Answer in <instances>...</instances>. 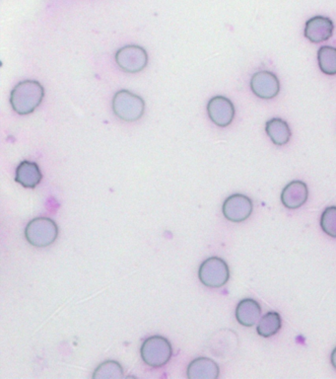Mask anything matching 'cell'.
<instances>
[{
	"instance_id": "cell-1",
	"label": "cell",
	"mask_w": 336,
	"mask_h": 379,
	"mask_svg": "<svg viewBox=\"0 0 336 379\" xmlns=\"http://www.w3.org/2000/svg\"><path fill=\"white\" fill-rule=\"evenodd\" d=\"M44 96V87L41 83L36 80H25L18 83L11 91V106L19 115H29L41 105Z\"/></svg>"
},
{
	"instance_id": "cell-2",
	"label": "cell",
	"mask_w": 336,
	"mask_h": 379,
	"mask_svg": "<svg viewBox=\"0 0 336 379\" xmlns=\"http://www.w3.org/2000/svg\"><path fill=\"white\" fill-rule=\"evenodd\" d=\"M58 228L49 217H37L27 224L25 237L35 247H48L57 239Z\"/></svg>"
},
{
	"instance_id": "cell-3",
	"label": "cell",
	"mask_w": 336,
	"mask_h": 379,
	"mask_svg": "<svg viewBox=\"0 0 336 379\" xmlns=\"http://www.w3.org/2000/svg\"><path fill=\"white\" fill-rule=\"evenodd\" d=\"M140 354L143 362L149 367H163L171 360L172 354L171 343L162 336H152L143 342Z\"/></svg>"
},
{
	"instance_id": "cell-4",
	"label": "cell",
	"mask_w": 336,
	"mask_h": 379,
	"mask_svg": "<svg viewBox=\"0 0 336 379\" xmlns=\"http://www.w3.org/2000/svg\"><path fill=\"white\" fill-rule=\"evenodd\" d=\"M145 103L142 98L129 90H120L113 99L116 116L125 122H135L144 114Z\"/></svg>"
},
{
	"instance_id": "cell-5",
	"label": "cell",
	"mask_w": 336,
	"mask_h": 379,
	"mask_svg": "<svg viewBox=\"0 0 336 379\" xmlns=\"http://www.w3.org/2000/svg\"><path fill=\"white\" fill-rule=\"evenodd\" d=\"M198 277L208 288H221L229 280V267L221 258H208L199 267Z\"/></svg>"
},
{
	"instance_id": "cell-6",
	"label": "cell",
	"mask_w": 336,
	"mask_h": 379,
	"mask_svg": "<svg viewBox=\"0 0 336 379\" xmlns=\"http://www.w3.org/2000/svg\"><path fill=\"white\" fill-rule=\"evenodd\" d=\"M116 62L125 73H138L146 67L148 55L142 47L131 45L116 51Z\"/></svg>"
},
{
	"instance_id": "cell-7",
	"label": "cell",
	"mask_w": 336,
	"mask_h": 379,
	"mask_svg": "<svg viewBox=\"0 0 336 379\" xmlns=\"http://www.w3.org/2000/svg\"><path fill=\"white\" fill-rule=\"evenodd\" d=\"M253 206L252 199L245 195L235 194L226 199L224 201L223 210L224 217L232 223H242L245 221L252 215Z\"/></svg>"
},
{
	"instance_id": "cell-8",
	"label": "cell",
	"mask_w": 336,
	"mask_h": 379,
	"mask_svg": "<svg viewBox=\"0 0 336 379\" xmlns=\"http://www.w3.org/2000/svg\"><path fill=\"white\" fill-rule=\"evenodd\" d=\"M207 113L215 125L221 127H228L234 120V105L228 98L216 96L208 102Z\"/></svg>"
},
{
	"instance_id": "cell-9",
	"label": "cell",
	"mask_w": 336,
	"mask_h": 379,
	"mask_svg": "<svg viewBox=\"0 0 336 379\" xmlns=\"http://www.w3.org/2000/svg\"><path fill=\"white\" fill-rule=\"evenodd\" d=\"M250 88L261 99H272L279 95V80L270 71H259L250 80Z\"/></svg>"
},
{
	"instance_id": "cell-10",
	"label": "cell",
	"mask_w": 336,
	"mask_h": 379,
	"mask_svg": "<svg viewBox=\"0 0 336 379\" xmlns=\"http://www.w3.org/2000/svg\"><path fill=\"white\" fill-rule=\"evenodd\" d=\"M333 21L329 18L315 16L309 20L305 27V37L315 44L326 41L333 36Z\"/></svg>"
},
{
	"instance_id": "cell-11",
	"label": "cell",
	"mask_w": 336,
	"mask_h": 379,
	"mask_svg": "<svg viewBox=\"0 0 336 379\" xmlns=\"http://www.w3.org/2000/svg\"><path fill=\"white\" fill-rule=\"evenodd\" d=\"M309 197V190L302 181H293L289 183L281 194V201L285 208L290 210L301 208Z\"/></svg>"
},
{
	"instance_id": "cell-12",
	"label": "cell",
	"mask_w": 336,
	"mask_h": 379,
	"mask_svg": "<svg viewBox=\"0 0 336 379\" xmlns=\"http://www.w3.org/2000/svg\"><path fill=\"white\" fill-rule=\"evenodd\" d=\"M187 371L190 379H216L220 369L214 360L208 358H198L190 363Z\"/></svg>"
},
{
	"instance_id": "cell-13",
	"label": "cell",
	"mask_w": 336,
	"mask_h": 379,
	"mask_svg": "<svg viewBox=\"0 0 336 379\" xmlns=\"http://www.w3.org/2000/svg\"><path fill=\"white\" fill-rule=\"evenodd\" d=\"M42 175L39 165L31 161H23L16 169L15 181L28 189H34L41 183Z\"/></svg>"
},
{
	"instance_id": "cell-14",
	"label": "cell",
	"mask_w": 336,
	"mask_h": 379,
	"mask_svg": "<svg viewBox=\"0 0 336 379\" xmlns=\"http://www.w3.org/2000/svg\"><path fill=\"white\" fill-rule=\"evenodd\" d=\"M261 315V307L259 302L250 298L241 300L236 308V318L240 324L245 327L254 326Z\"/></svg>"
},
{
	"instance_id": "cell-15",
	"label": "cell",
	"mask_w": 336,
	"mask_h": 379,
	"mask_svg": "<svg viewBox=\"0 0 336 379\" xmlns=\"http://www.w3.org/2000/svg\"><path fill=\"white\" fill-rule=\"evenodd\" d=\"M266 131L272 143L276 145H286L291 138L290 127L282 119H271L266 122Z\"/></svg>"
},
{
	"instance_id": "cell-16",
	"label": "cell",
	"mask_w": 336,
	"mask_h": 379,
	"mask_svg": "<svg viewBox=\"0 0 336 379\" xmlns=\"http://www.w3.org/2000/svg\"><path fill=\"white\" fill-rule=\"evenodd\" d=\"M281 317H280L279 313H266L257 325V334L263 338L272 337L281 329Z\"/></svg>"
},
{
	"instance_id": "cell-17",
	"label": "cell",
	"mask_w": 336,
	"mask_h": 379,
	"mask_svg": "<svg viewBox=\"0 0 336 379\" xmlns=\"http://www.w3.org/2000/svg\"><path fill=\"white\" fill-rule=\"evenodd\" d=\"M318 62L322 73L328 75H336V49L324 46L318 51Z\"/></svg>"
},
{
	"instance_id": "cell-18",
	"label": "cell",
	"mask_w": 336,
	"mask_h": 379,
	"mask_svg": "<svg viewBox=\"0 0 336 379\" xmlns=\"http://www.w3.org/2000/svg\"><path fill=\"white\" fill-rule=\"evenodd\" d=\"M93 379H120L123 378L122 365L115 360L101 363L94 371Z\"/></svg>"
},
{
	"instance_id": "cell-19",
	"label": "cell",
	"mask_w": 336,
	"mask_h": 379,
	"mask_svg": "<svg viewBox=\"0 0 336 379\" xmlns=\"http://www.w3.org/2000/svg\"><path fill=\"white\" fill-rule=\"evenodd\" d=\"M320 228L328 236L336 239V206H329L322 212Z\"/></svg>"
},
{
	"instance_id": "cell-20",
	"label": "cell",
	"mask_w": 336,
	"mask_h": 379,
	"mask_svg": "<svg viewBox=\"0 0 336 379\" xmlns=\"http://www.w3.org/2000/svg\"><path fill=\"white\" fill-rule=\"evenodd\" d=\"M331 365L336 369V347L333 350V354H331Z\"/></svg>"
}]
</instances>
